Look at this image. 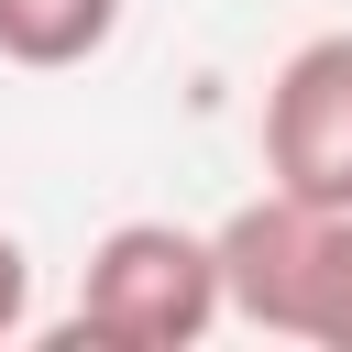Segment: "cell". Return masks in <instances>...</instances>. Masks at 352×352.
Masks as SVG:
<instances>
[{"label":"cell","mask_w":352,"mask_h":352,"mask_svg":"<svg viewBox=\"0 0 352 352\" xmlns=\"http://www.w3.org/2000/svg\"><path fill=\"white\" fill-rule=\"evenodd\" d=\"M231 319V286H220V231H187V220H110L77 264V308H66V341H99V352H187Z\"/></svg>","instance_id":"cell-1"},{"label":"cell","mask_w":352,"mask_h":352,"mask_svg":"<svg viewBox=\"0 0 352 352\" xmlns=\"http://www.w3.org/2000/svg\"><path fill=\"white\" fill-rule=\"evenodd\" d=\"M220 286H231L242 330L352 352V209H319V198H286V187L242 198L220 220Z\"/></svg>","instance_id":"cell-2"},{"label":"cell","mask_w":352,"mask_h":352,"mask_svg":"<svg viewBox=\"0 0 352 352\" xmlns=\"http://www.w3.org/2000/svg\"><path fill=\"white\" fill-rule=\"evenodd\" d=\"M264 187L352 209V33H308L264 77Z\"/></svg>","instance_id":"cell-3"},{"label":"cell","mask_w":352,"mask_h":352,"mask_svg":"<svg viewBox=\"0 0 352 352\" xmlns=\"http://www.w3.org/2000/svg\"><path fill=\"white\" fill-rule=\"evenodd\" d=\"M110 33H121V0H0V66H33V77L110 55Z\"/></svg>","instance_id":"cell-4"},{"label":"cell","mask_w":352,"mask_h":352,"mask_svg":"<svg viewBox=\"0 0 352 352\" xmlns=\"http://www.w3.org/2000/svg\"><path fill=\"white\" fill-rule=\"evenodd\" d=\"M11 330H33V253H22V231H0V341Z\"/></svg>","instance_id":"cell-5"}]
</instances>
